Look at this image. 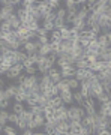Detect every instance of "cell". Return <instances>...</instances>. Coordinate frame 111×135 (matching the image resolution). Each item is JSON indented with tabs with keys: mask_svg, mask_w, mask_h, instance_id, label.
I'll return each instance as SVG.
<instances>
[{
	"mask_svg": "<svg viewBox=\"0 0 111 135\" xmlns=\"http://www.w3.org/2000/svg\"><path fill=\"white\" fill-rule=\"evenodd\" d=\"M68 116H69V120H81L87 116L86 114V110L83 107H78V105H71L68 108Z\"/></svg>",
	"mask_w": 111,
	"mask_h": 135,
	"instance_id": "cell-1",
	"label": "cell"
},
{
	"mask_svg": "<svg viewBox=\"0 0 111 135\" xmlns=\"http://www.w3.org/2000/svg\"><path fill=\"white\" fill-rule=\"evenodd\" d=\"M6 23L11 26V29H12V30H18L20 27H21V21H20V18H18V15H17V14L9 15L8 20H6Z\"/></svg>",
	"mask_w": 111,
	"mask_h": 135,
	"instance_id": "cell-2",
	"label": "cell"
},
{
	"mask_svg": "<svg viewBox=\"0 0 111 135\" xmlns=\"http://www.w3.org/2000/svg\"><path fill=\"white\" fill-rule=\"evenodd\" d=\"M50 78H51V81H53V84H57V83L62 81V74H60V69L56 66H53L51 69H50V72H48Z\"/></svg>",
	"mask_w": 111,
	"mask_h": 135,
	"instance_id": "cell-3",
	"label": "cell"
},
{
	"mask_svg": "<svg viewBox=\"0 0 111 135\" xmlns=\"http://www.w3.org/2000/svg\"><path fill=\"white\" fill-rule=\"evenodd\" d=\"M59 96L62 98V101L65 105H72L74 104V95H72V90H66V92H60Z\"/></svg>",
	"mask_w": 111,
	"mask_h": 135,
	"instance_id": "cell-4",
	"label": "cell"
},
{
	"mask_svg": "<svg viewBox=\"0 0 111 135\" xmlns=\"http://www.w3.org/2000/svg\"><path fill=\"white\" fill-rule=\"evenodd\" d=\"M39 84H41L44 89H51V87L54 86L48 74H44V75H41V77H39Z\"/></svg>",
	"mask_w": 111,
	"mask_h": 135,
	"instance_id": "cell-5",
	"label": "cell"
},
{
	"mask_svg": "<svg viewBox=\"0 0 111 135\" xmlns=\"http://www.w3.org/2000/svg\"><path fill=\"white\" fill-rule=\"evenodd\" d=\"M38 81H39V77H38V75H27V77H26V80H24V83H23L21 86L32 89V87H33Z\"/></svg>",
	"mask_w": 111,
	"mask_h": 135,
	"instance_id": "cell-6",
	"label": "cell"
},
{
	"mask_svg": "<svg viewBox=\"0 0 111 135\" xmlns=\"http://www.w3.org/2000/svg\"><path fill=\"white\" fill-rule=\"evenodd\" d=\"M44 132L47 135H53V132H54V129H56V122L53 120V119H50V120H47L45 122V125H44Z\"/></svg>",
	"mask_w": 111,
	"mask_h": 135,
	"instance_id": "cell-7",
	"label": "cell"
},
{
	"mask_svg": "<svg viewBox=\"0 0 111 135\" xmlns=\"http://www.w3.org/2000/svg\"><path fill=\"white\" fill-rule=\"evenodd\" d=\"M60 74H62V78H74L75 75V68L72 66H66V68H62L60 69Z\"/></svg>",
	"mask_w": 111,
	"mask_h": 135,
	"instance_id": "cell-8",
	"label": "cell"
},
{
	"mask_svg": "<svg viewBox=\"0 0 111 135\" xmlns=\"http://www.w3.org/2000/svg\"><path fill=\"white\" fill-rule=\"evenodd\" d=\"M5 90L8 92V95L11 96V99H14V98L20 93V90H21V89H20V86H17L15 83H12V84H9V86H8V89H5Z\"/></svg>",
	"mask_w": 111,
	"mask_h": 135,
	"instance_id": "cell-9",
	"label": "cell"
},
{
	"mask_svg": "<svg viewBox=\"0 0 111 135\" xmlns=\"http://www.w3.org/2000/svg\"><path fill=\"white\" fill-rule=\"evenodd\" d=\"M23 48H24L26 54H38V48H36V45H35L33 41L26 42L24 45H23Z\"/></svg>",
	"mask_w": 111,
	"mask_h": 135,
	"instance_id": "cell-10",
	"label": "cell"
},
{
	"mask_svg": "<svg viewBox=\"0 0 111 135\" xmlns=\"http://www.w3.org/2000/svg\"><path fill=\"white\" fill-rule=\"evenodd\" d=\"M56 131H59L60 134H68L69 132V123L68 122H57L56 123Z\"/></svg>",
	"mask_w": 111,
	"mask_h": 135,
	"instance_id": "cell-11",
	"label": "cell"
},
{
	"mask_svg": "<svg viewBox=\"0 0 111 135\" xmlns=\"http://www.w3.org/2000/svg\"><path fill=\"white\" fill-rule=\"evenodd\" d=\"M74 95V102H77L78 107H83L84 108V102H86V98L83 96L81 93H80V90H77V92H72Z\"/></svg>",
	"mask_w": 111,
	"mask_h": 135,
	"instance_id": "cell-12",
	"label": "cell"
},
{
	"mask_svg": "<svg viewBox=\"0 0 111 135\" xmlns=\"http://www.w3.org/2000/svg\"><path fill=\"white\" fill-rule=\"evenodd\" d=\"M90 66H92V63L89 62L87 59H84V60H78V62L75 63V69H83V71H89Z\"/></svg>",
	"mask_w": 111,
	"mask_h": 135,
	"instance_id": "cell-13",
	"label": "cell"
},
{
	"mask_svg": "<svg viewBox=\"0 0 111 135\" xmlns=\"http://www.w3.org/2000/svg\"><path fill=\"white\" fill-rule=\"evenodd\" d=\"M74 78L77 80L78 83H83L87 80V71H83V69H75V75Z\"/></svg>",
	"mask_w": 111,
	"mask_h": 135,
	"instance_id": "cell-14",
	"label": "cell"
},
{
	"mask_svg": "<svg viewBox=\"0 0 111 135\" xmlns=\"http://www.w3.org/2000/svg\"><path fill=\"white\" fill-rule=\"evenodd\" d=\"M12 57H15V60L18 63H24L27 60V54L23 51H12Z\"/></svg>",
	"mask_w": 111,
	"mask_h": 135,
	"instance_id": "cell-15",
	"label": "cell"
},
{
	"mask_svg": "<svg viewBox=\"0 0 111 135\" xmlns=\"http://www.w3.org/2000/svg\"><path fill=\"white\" fill-rule=\"evenodd\" d=\"M89 11H87V8L86 6H83V8H80L78 9V12H77V18L78 20H83V21H87V18H89Z\"/></svg>",
	"mask_w": 111,
	"mask_h": 135,
	"instance_id": "cell-16",
	"label": "cell"
},
{
	"mask_svg": "<svg viewBox=\"0 0 111 135\" xmlns=\"http://www.w3.org/2000/svg\"><path fill=\"white\" fill-rule=\"evenodd\" d=\"M33 122L38 125V129H42L44 125H45V122H47V119H45V116H44V114H38V116L33 117Z\"/></svg>",
	"mask_w": 111,
	"mask_h": 135,
	"instance_id": "cell-17",
	"label": "cell"
},
{
	"mask_svg": "<svg viewBox=\"0 0 111 135\" xmlns=\"http://www.w3.org/2000/svg\"><path fill=\"white\" fill-rule=\"evenodd\" d=\"M9 114H11V113L8 110H0V126H2V128H3V126H6Z\"/></svg>",
	"mask_w": 111,
	"mask_h": 135,
	"instance_id": "cell-18",
	"label": "cell"
},
{
	"mask_svg": "<svg viewBox=\"0 0 111 135\" xmlns=\"http://www.w3.org/2000/svg\"><path fill=\"white\" fill-rule=\"evenodd\" d=\"M56 86H57V89H59V93L60 92H66V90H71L69 86H68V78H62V81L57 83Z\"/></svg>",
	"mask_w": 111,
	"mask_h": 135,
	"instance_id": "cell-19",
	"label": "cell"
},
{
	"mask_svg": "<svg viewBox=\"0 0 111 135\" xmlns=\"http://www.w3.org/2000/svg\"><path fill=\"white\" fill-rule=\"evenodd\" d=\"M96 41H98V44H99V47H102V48H107V47H111V44L108 42V38H107V36H104V35H99Z\"/></svg>",
	"mask_w": 111,
	"mask_h": 135,
	"instance_id": "cell-20",
	"label": "cell"
},
{
	"mask_svg": "<svg viewBox=\"0 0 111 135\" xmlns=\"http://www.w3.org/2000/svg\"><path fill=\"white\" fill-rule=\"evenodd\" d=\"M12 113H15V114H18V116H21L23 113L26 111V108H24V105L23 104H20V102H15L14 105H12Z\"/></svg>",
	"mask_w": 111,
	"mask_h": 135,
	"instance_id": "cell-21",
	"label": "cell"
},
{
	"mask_svg": "<svg viewBox=\"0 0 111 135\" xmlns=\"http://www.w3.org/2000/svg\"><path fill=\"white\" fill-rule=\"evenodd\" d=\"M68 86H69V89H71L72 92L80 90V83H78L75 78H69V80H68Z\"/></svg>",
	"mask_w": 111,
	"mask_h": 135,
	"instance_id": "cell-22",
	"label": "cell"
},
{
	"mask_svg": "<svg viewBox=\"0 0 111 135\" xmlns=\"http://www.w3.org/2000/svg\"><path fill=\"white\" fill-rule=\"evenodd\" d=\"M110 99H111V96H110V95H107L105 92L96 98V101H98V104H99V105H102V104H108V102H110Z\"/></svg>",
	"mask_w": 111,
	"mask_h": 135,
	"instance_id": "cell-23",
	"label": "cell"
},
{
	"mask_svg": "<svg viewBox=\"0 0 111 135\" xmlns=\"http://www.w3.org/2000/svg\"><path fill=\"white\" fill-rule=\"evenodd\" d=\"M69 131H75L78 132V129L81 128V120H69Z\"/></svg>",
	"mask_w": 111,
	"mask_h": 135,
	"instance_id": "cell-24",
	"label": "cell"
},
{
	"mask_svg": "<svg viewBox=\"0 0 111 135\" xmlns=\"http://www.w3.org/2000/svg\"><path fill=\"white\" fill-rule=\"evenodd\" d=\"M21 119H24L26 122H27V123H29V122H32L33 120V117H35V114H33V111L32 110H26L24 113H23V114H21Z\"/></svg>",
	"mask_w": 111,
	"mask_h": 135,
	"instance_id": "cell-25",
	"label": "cell"
},
{
	"mask_svg": "<svg viewBox=\"0 0 111 135\" xmlns=\"http://www.w3.org/2000/svg\"><path fill=\"white\" fill-rule=\"evenodd\" d=\"M66 17H68V12H66V9H65V8H60V9L56 11V18L66 20Z\"/></svg>",
	"mask_w": 111,
	"mask_h": 135,
	"instance_id": "cell-26",
	"label": "cell"
},
{
	"mask_svg": "<svg viewBox=\"0 0 111 135\" xmlns=\"http://www.w3.org/2000/svg\"><path fill=\"white\" fill-rule=\"evenodd\" d=\"M84 110H86L87 116H92V117H96L98 116V110L95 108V107H84Z\"/></svg>",
	"mask_w": 111,
	"mask_h": 135,
	"instance_id": "cell-27",
	"label": "cell"
},
{
	"mask_svg": "<svg viewBox=\"0 0 111 135\" xmlns=\"http://www.w3.org/2000/svg\"><path fill=\"white\" fill-rule=\"evenodd\" d=\"M60 0H48V6L51 8L53 11H57V9H60Z\"/></svg>",
	"mask_w": 111,
	"mask_h": 135,
	"instance_id": "cell-28",
	"label": "cell"
},
{
	"mask_svg": "<svg viewBox=\"0 0 111 135\" xmlns=\"http://www.w3.org/2000/svg\"><path fill=\"white\" fill-rule=\"evenodd\" d=\"M53 111H54L53 107H47V108H44V116H45V119H47V120L53 119Z\"/></svg>",
	"mask_w": 111,
	"mask_h": 135,
	"instance_id": "cell-29",
	"label": "cell"
},
{
	"mask_svg": "<svg viewBox=\"0 0 111 135\" xmlns=\"http://www.w3.org/2000/svg\"><path fill=\"white\" fill-rule=\"evenodd\" d=\"M86 8H87V11L92 14L93 11L96 9V0H87V5H86Z\"/></svg>",
	"mask_w": 111,
	"mask_h": 135,
	"instance_id": "cell-30",
	"label": "cell"
},
{
	"mask_svg": "<svg viewBox=\"0 0 111 135\" xmlns=\"http://www.w3.org/2000/svg\"><path fill=\"white\" fill-rule=\"evenodd\" d=\"M17 128H18L20 131H21V132H23V131H26L27 129V122L24 120V119H21V117H20V120H18V123H17Z\"/></svg>",
	"mask_w": 111,
	"mask_h": 135,
	"instance_id": "cell-31",
	"label": "cell"
},
{
	"mask_svg": "<svg viewBox=\"0 0 111 135\" xmlns=\"http://www.w3.org/2000/svg\"><path fill=\"white\" fill-rule=\"evenodd\" d=\"M20 120V116L18 114H15V113H11L9 117H8V123H14V125H17Z\"/></svg>",
	"mask_w": 111,
	"mask_h": 135,
	"instance_id": "cell-32",
	"label": "cell"
},
{
	"mask_svg": "<svg viewBox=\"0 0 111 135\" xmlns=\"http://www.w3.org/2000/svg\"><path fill=\"white\" fill-rule=\"evenodd\" d=\"M3 134H5V135L17 134V129H15L14 126H9V125H6V126H3Z\"/></svg>",
	"mask_w": 111,
	"mask_h": 135,
	"instance_id": "cell-33",
	"label": "cell"
},
{
	"mask_svg": "<svg viewBox=\"0 0 111 135\" xmlns=\"http://www.w3.org/2000/svg\"><path fill=\"white\" fill-rule=\"evenodd\" d=\"M11 71H14V72H17V74H21L24 71V65H23V63H17V65H14V66L11 68Z\"/></svg>",
	"mask_w": 111,
	"mask_h": 135,
	"instance_id": "cell-34",
	"label": "cell"
},
{
	"mask_svg": "<svg viewBox=\"0 0 111 135\" xmlns=\"http://www.w3.org/2000/svg\"><path fill=\"white\" fill-rule=\"evenodd\" d=\"M41 27H44L48 33H51L53 30H56L54 29V23H41Z\"/></svg>",
	"mask_w": 111,
	"mask_h": 135,
	"instance_id": "cell-35",
	"label": "cell"
},
{
	"mask_svg": "<svg viewBox=\"0 0 111 135\" xmlns=\"http://www.w3.org/2000/svg\"><path fill=\"white\" fill-rule=\"evenodd\" d=\"M63 3H65V9H66V11L72 9V8H75V6H77V2H75V0H65Z\"/></svg>",
	"mask_w": 111,
	"mask_h": 135,
	"instance_id": "cell-36",
	"label": "cell"
},
{
	"mask_svg": "<svg viewBox=\"0 0 111 135\" xmlns=\"http://www.w3.org/2000/svg\"><path fill=\"white\" fill-rule=\"evenodd\" d=\"M24 72L27 74V75H36V72H38V68H36V66L24 68Z\"/></svg>",
	"mask_w": 111,
	"mask_h": 135,
	"instance_id": "cell-37",
	"label": "cell"
},
{
	"mask_svg": "<svg viewBox=\"0 0 111 135\" xmlns=\"http://www.w3.org/2000/svg\"><path fill=\"white\" fill-rule=\"evenodd\" d=\"M29 110L33 111L35 116H38V114H44V108L41 105H35V107H32V108H29Z\"/></svg>",
	"mask_w": 111,
	"mask_h": 135,
	"instance_id": "cell-38",
	"label": "cell"
},
{
	"mask_svg": "<svg viewBox=\"0 0 111 135\" xmlns=\"http://www.w3.org/2000/svg\"><path fill=\"white\" fill-rule=\"evenodd\" d=\"M66 12H68V18H75V17H77V12H78V8L75 6L72 9H68Z\"/></svg>",
	"mask_w": 111,
	"mask_h": 135,
	"instance_id": "cell-39",
	"label": "cell"
},
{
	"mask_svg": "<svg viewBox=\"0 0 111 135\" xmlns=\"http://www.w3.org/2000/svg\"><path fill=\"white\" fill-rule=\"evenodd\" d=\"M0 101H11V96L6 90H0Z\"/></svg>",
	"mask_w": 111,
	"mask_h": 135,
	"instance_id": "cell-40",
	"label": "cell"
},
{
	"mask_svg": "<svg viewBox=\"0 0 111 135\" xmlns=\"http://www.w3.org/2000/svg\"><path fill=\"white\" fill-rule=\"evenodd\" d=\"M11 105V101H2L0 102V110H8Z\"/></svg>",
	"mask_w": 111,
	"mask_h": 135,
	"instance_id": "cell-41",
	"label": "cell"
},
{
	"mask_svg": "<svg viewBox=\"0 0 111 135\" xmlns=\"http://www.w3.org/2000/svg\"><path fill=\"white\" fill-rule=\"evenodd\" d=\"M36 33H38V36H48V35H50L48 32H47V30L44 29V27H39Z\"/></svg>",
	"mask_w": 111,
	"mask_h": 135,
	"instance_id": "cell-42",
	"label": "cell"
},
{
	"mask_svg": "<svg viewBox=\"0 0 111 135\" xmlns=\"http://www.w3.org/2000/svg\"><path fill=\"white\" fill-rule=\"evenodd\" d=\"M95 135H111V131L110 129H102L101 132H98V134H95Z\"/></svg>",
	"mask_w": 111,
	"mask_h": 135,
	"instance_id": "cell-43",
	"label": "cell"
},
{
	"mask_svg": "<svg viewBox=\"0 0 111 135\" xmlns=\"http://www.w3.org/2000/svg\"><path fill=\"white\" fill-rule=\"evenodd\" d=\"M23 135H33V131L26 129V131H23Z\"/></svg>",
	"mask_w": 111,
	"mask_h": 135,
	"instance_id": "cell-44",
	"label": "cell"
},
{
	"mask_svg": "<svg viewBox=\"0 0 111 135\" xmlns=\"http://www.w3.org/2000/svg\"><path fill=\"white\" fill-rule=\"evenodd\" d=\"M3 87H5V80L0 78V90H3Z\"/></svg>",
	"mask_w": 111,
	"mask_h": 135,
	"instance_id": "cell-45",
	"label": "cell"
},
{
	"mask_svg": "<svg viewBox=\"0 0 111 135\" xmlns=\"http://www.w3.org/2000/svg\"><path fill=\"white\" fill-rule=\"evenodd\" d=\"M33 135H47L45 132H33Z\"/></svg>",
	"mask_w": 111,
	"mask_h": 135,
	"instance_id": "cell-46",
	"label": "cell"
},
{
	"mask_svg": "<svg viewBox=\"0 0 111 135\" xmlns=\"http://www.w3.org/2000/svg\"><path fill=\"white\" fill-rule=\"evenodd\" d=\"M3 21H5V20H3V15H2V12H0V24H2Z\"/></svg>",
	"mask_w": 111,
	"mask_h": 135,
	"instance_id": "cell-47",
	"label": "cell"
},
{
	"mask_svg": "<svg viewBox=\"0 0 111 135\" xmlns=\"http://www.w3.org/2000/svg\"><path fill=\"white\" fill-rule=\"evenodd\" d=\"M107 38H108V42L111 44V32H110V33H108V36H107Z\"/></svg>",
	"mask_w": 111,
	"mask_h": 135,
	"instance_id": "cell-48",
	"label": "cell"
},
{
	"mask_svg": "<svg viewBox=\"0 0 111 135\" xmlns=\"http://www.w3.org/2000/svg\"><path fill=\"white\" fill-rule=\"evenodd\" d=\"M107 107H108V108H110V110H111V99H110V102L107 104Z\"/></svg>",
	"mask_w": 111,
	"mask_h": 135,
	"instance_id": "cell-49",
	"label": "cell"
},
{
	"mask_svg": "<svg viewBox=\"0 0 111 135\" xmlns=\"http://www.w3.org/2000/svg\"><path fill=\"white\" fill-rule=\"evenodd\" d=\"M107 117H110V119H111V110L108 111V116H107Z\"/></svg>",
	"mask_w": 111,
	"mask_h": 135,
	"instance_id": "cell-50",
	"label": "cell"
}]
</instances>
